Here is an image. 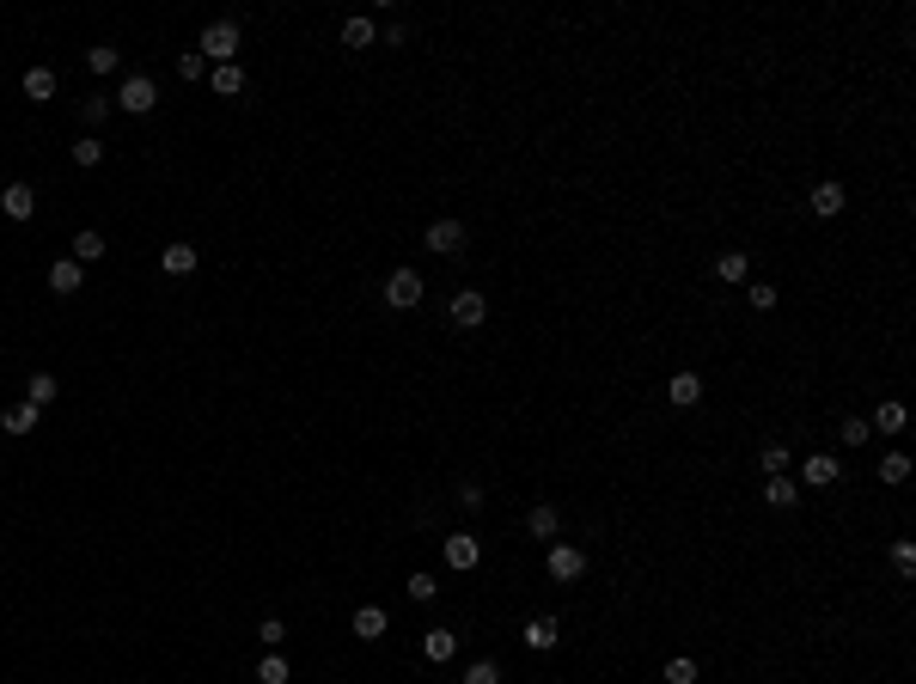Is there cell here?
I'll use <instances>...</instances> for the list:
<instances>
[{
	"instance_id": "obj_1",
	"label": "cell",
	"mask_w": 916,
	"mask_h": 684,
	"mask_svg": "<svg viewBox=\"0 0 916 684\" xmlns=\"http://www.w3.org/2000/svg\"><path fill=\"white\" fill-rule=\"evenodd\" d=\"M238 49H244V31H238V19H214V25L196 37V56H202V62H214V68L238 62Z\"/></svg>"
},
{
	"instance_id": "obj_2",
	"label": "cell",
	"mask_w": 916,
	"mask_h": 684,
	"mask_svg": "<svg viewBox=\"0 0 916 684\" xmlns=\"http://www.w3.org/2000/svg\"><path fill=\"white\" fill-rule=\"evenodd\" d=\"M153 104H159V86H153L147 73H129V80H123V92H116V110H129V116H147Z\"/></svg>"
},
{
	"instance_id": "obj_3",
	"label": "cell",
	"mask_w": 916,
	"mask_h": 684,
	"mask_svg": "<svg viewBox=\"0 0 916 684\" xmlns=\"http://www.w3.org/2000/svg\"><path fill=\"white\" fill-rule=\"evenodd\" d=\"M385 306H391V312L422 306V275H415V269H391V281H385Z\"/></svg>"
},
{
	"instance_id": "obj_4",
	"label": "cell",
	"mask_w": 916,
	"mask_h": 684,
	"mask_svg": "<svg viewBox=\"0 0 916 684\" xmlns=\"http://www.w3.org/2000/svg\"><path fill=\"white\" fill-rule=\"evenodd\" d=\"M519 642H526V648H532V654H550V648H556V642H562V623H556V617H526V629H519Z\"/></svg>"
},
{
	"instance_id": "obj_5",
	"label": "cell",
	"mask_w": 916,
	"mask_h": 684,
	"mask_svg": "<svg viewBox=\"0 0 916 684\" xmlns=\"http://www.w3.org/2000/svg\"><path fill=\"white\" fill-rule=\"evenodd\" d=\"M843 477V465H837V452H813L807 465H800V483L807 489H831V483Z\"/></svg>"
},
{
	"instance_id": "obj_6",
	"label": "cell",
	"mask_w": 916,
	"mask_h": 684,
	"mask_svg": "<svg viewBox=\"0 0 916 684\" xmlns=\"http://www.w3.org/2000/svg\"><path fill=\"white\" fill-rule=\"evenodd\" d=\"M586 575V556L575 544H550V581H580Z\"/></svg>"
},
{
	"instance_id": "obj_7",
	"label": "cell",
	"mask_w": 916,
	"mask_h": 684,
	"mask_svg": "<svg viewBox=\"0 0 916 684\" xmlns=\"http://www.w3.org/2000/svg\"><path fill=\"white\" fill-rule=\"evenodd\" d=\"M0 214H6V220H31V214H37V190H31V184H6V190H0Z\"/></svg>"
},
{
	"instance_id": "obj_8",
	"label": "cell",
	"mask_w": 916,
	"mask_h": 684,
	"mask_svg": "<svg viewBox=\"0 0 916 684\" xmlns=\"http://www.w3.org/2000/svg\"><path fill=\"white\" fill-rule=\"evenodd\" d=\"M422 244L441 251V257H452V251H465V227H458V220H434V227L422 233Z\"/></svg>"
},
{
	"instance_id": "obj_9",
	"label": "cell",
	"mask_w": 916,
	"mask_h": 684,
	"mask_svg": "<svg viewBox=\"0 0 916 684\" xmlns=\"http://www.w3.org/2000/svg\"><path fill=\"white\" fill-rule=\"evenodd\" d=\"M489 318V300L476 294V287H465V294H452V324H465V330H476Z\"/></svg>"
},
{
	"instance_id": "obj_10",
	"label": "cell",
	"mask_w": 916,
	"mask_h": 684,
	"mask_svg": "<svg viewBox=\"0 0 916 684\" xmlns=\"http://www.w3.org/2000/svg\"><path fill=\"white\" fill-rule=\"evenodd\" d=\"M476 562H483V544H476L471 532L446 538V569H458V575H465V569H476Z\"/></svg>"
},
{
	"instance_id": "obj_11",
	"label": "cell",
	"mask_w": 916,
	"mask_h": 684,
	"mask_svg": "<svg viewBox=\"0 0 916 684\" xmlns=\"http://www.w3.org/2000/svg\"><path fill=\"white\" fill-rule=\"evenodd\" d=\"M666 398H672L679 410H697V404H703V379H697V373H672V379H666Z\"/></svg>"
},
{
	"instance_id": "obj_12",
	"label": "cell",
	"mask_w": 916,
	"mask_h": 684,
	"mask_svg": "<svg viewBox=\"0 0 916 684\" xmlns=\"http://www.w3.org/2000/svg\"><path fill=\"white\" fill-rule=\"evenodd\" d=\"M843 202H849V196H843V184H837V177H825V184H813V214H818V220L843 214Z\"/></svg>"
},
{
	"instance_id": "obj_13",
	"label": "cell",
	"mask_w": 916,
	"mask_h": 684,
	"mask_svg": "<svg viewBox=\"0 0 916 684\" xmlns=\"http://www.w3.org/2000/svg\"><path fill=\"white\" fill-rule=\"evenodd\" d=\"M80 275L86 269H80L73 257H56V263H49V287H56V294H80Z\"/></svg>"
},
{
	"instance_id": "obj_14",
	"label": "cell",
	"mask_w": 916,
	"mask_h": 684,
	"mask_svg": "<svg viewBox=\"0 0 916 684\" xmlns=\"http://www.w3.org/2000/svg\"><path fill=\"white\" fill-rule=\"evenodd\" d=\"M422 654H428L434 666H446V660L458 654V636H452V629H428V636H422Z\"/></svg>"
},
{
	"instance_id": "obj_15",
	"label": "cell",
	"mask_w": 916,
	"mask_h": 684,
	"mask_svg": "<svg viewBox=\"0 0 916 684\" xmlns=\"http://www.w3.org/2000/svg\"><path fill=\"white\" fill-rule=\"evenodd\" d=\"M715 275H721L727 287H740V281L751 275V257H746V251H721V263H715Z\"/></svg>"
},
{
	"instance_id": "obj_16",
	"label": "cell",
	"mask_w": 916,
	"mask_h": 684,
	"mask_svg": "<svg viewBox=\"0 0 916 684\" xmlns=\"http://www.w3.org/2000/svg\"><path fill=\"white\" fill-rule=\"evenodd\" d=\"M556 526H562V513L550 508V501H538V508L526 513V532H532V538H556Z\"/></svg>"
},
{
	"instance_id": "obj_17",
	"label": "cell",
	"mask_w": 916,
	"mask_h": 684,
	"mask_svg": "<svg viewBox=\"0 0 916 684\" xmlns=\"http://www.w3.org/2000/svg\"><path fill=\"white\" fill-rule=\"evenodd\" d=\"M56 391H62V385H56L49 373H31V379H25V404H31V410H43V404H56Z\"/></svg>"
},
{
	"instance_id": "obj_18",
	"label": "cell",
	"mask_w": 916,
	"mask_h": 684,
	"mask_svg": "<svg viewBox=\"0 0 916 684\" xmlns=\"http://www.w3.org/2000/svg\"><path fill=\"white\" fill-rule=\"evenodd\" d=\"M0 428H6V434H31L37 410H31V404H6V410H0Z\"/></svg>"
},
{
	"instance_id": "obj_19",
	"label": "cell",
	"mask_w": 916,
	"mask_h": 684,
	"mask_svg": "<svg viewBox=\"0 0 916 684\" xmlns=\"http://www.w3.org/2000/svg\"><path fill=\"white\" fill-rule=\"evenodd\" d=\"M764 501H770V508H794V501H800V483H794V477H770V483H764Z\"/></svg>"
},
{
	"instance_id": "obj_20",
	"label": "cell",
	"mask_w": 916,
	"mask_h": 684,
	"mask_svg": "<svg viewBox=\"0 0 916 684\" xmlns=\"http://www.w3.org/2000/svg\"><path fill=\"white\" fill-rule=\"evenodd\" d=\"M208 86H214L220 98H233V92H244V68H238V62H227V68L208 73Z\"/></svg>"
},
{
	"instance_id": "obj_21",
	"label": "cell",
	"mask_w": 916,
	"mask_h": 684,
	"mask_svg": "<svg viewBox=\"0 0 916 684\" xmlns=\"http://www.w3.org/2000/svg\"><path fill=\"white\" fill-rule=\"evenodd\" d=\"M166 275H196V244H166Z\"/></svg>"
},
{
	"instance_id": "obj_22",
	"label": "cell",
	"mask_w": 916,
	"mask_h": 684,
	"mask_svg": "<svg viewBox=\"0 0 916 684\" xmlns=\"http://www.w3.org/2000/svg\"><path fill=\"white\" fill-rule=\"evenodd\" d=\"M898 428H904V404L886 398L880 410H874V422H868V434H898Z\"/></svg>"
},
{
	"instance_id": "obj_23",
	"label": "cell",
	"mask_w": 916,
	"mask_h": 684,
	"mask_svg": "<svg viewBox=\"0 0 916 684\" xmlns=\"http://www.w3.org/2000/svg\"><path fill=\"white\" fill-rule=\"evenodd\" d=\"M355 636H361V642H379V636H385V611H379V605H361V611H355Z\"/></svg>"
},
{
	"instance_id": "obj_24",
	"label": "cell",
	"mask_w": 916,
	"mask_h": 684,
	"mask_svg": "<svg viewBox=\"0 0 916 684\" xmlns=\"http://www.w3.org/2000/svg\"><path fill=\"white\" fill-rule=\"evenodd\" d=\"M98 257H104V239L92 233V227H86V233H73V263H80V269H86V263H98Z\"/></svg>"
},
{
	"instance_id": "obj_25",
	"label": "cell",
	"mask_w": 916,
	"mask_h": 684,
	"mask_svg": "<svg viewBox=\"0 0 916 684\" xmlns=\"http://www.w3.org/2000/svg\"><path fill=\"white\" fill-rule=\"evenodd\" d=\"M373 19H342V43H348V49H367V43H373Z\"/></svg>"
},
{
	"instance_id": "obj_26",
	"label": "cell",
	"mask_w": 916,
	"mask_h": 684,
	"mask_svg": "<svg viewBox=\"0 0 916 684\" xmlns=\"http://www.w3.org/2000/svg\"><path fill=\"white\" fill-rule=\"evenodd\" d=\"M25 98H37V104L56 98V73H49V68H31V73H25Z\"/></svg>"
},
{
	"instance_id": "obj_27",
	"label": "cell",
	"mask_w": 916,
	"mask_h": 684,
	"mask_svg": "<svg viewBox=\"0 0 916 684\" xmlns=\"http://www.w3.org/2000/svg\"><path fill=\"white\" fill-rule=\"evenodd\" d=\"M758 465H764V477H788V440H782V446H764V452H758Z\"/></svg>"
},
{
	"instance_id": "obj_28",
	"label": "cell",
	"mask_w": 916,
	"mask_h": 684,
	"mask_svg": "<svg viewBox=\"0 0 916 684\" xmlns=\"http://www.w3.org/2000/svg\"><path fill=\"white\" fill-rule=\"evenodd\" d=\"M98 159H104V141H98V135H80V141H73V166H86V171H92Z\"/></svg>"
},
{
	"instance_id": "obj_29",
	"label": "cell",
	"mask_w": 916,
	"mask_h": 684,
	"mask_svg": "<svg viewBox=\"0 0 916 684\" xmlns=\"http://www.w3.org/2000/svg\"><path fill=\"white\" fill-rule=\"evenodd\" d=\"M287 679H294V666H287L281 654H270V660L257 666V684H287Z\"/></svg>"
},
{
	"instance_id": "obj_30",
	"label": "cell",
	"mask_w": 916,
	"mask_h": 684,
	"mask_svg": "<svg viewBox=\"0 0 916 684\" xmlns=\"http://www.w3.org/2000/svg\"><path fill=\"white\" fill-rule=\"evenodd\" d=\"M116 62H123V56H116L110 43H98V49H86V68H92V73H116Z\"/></svg>"
},
{
	"instance_id": "obj_31",
	"label": "cell",
	"mask_w": 916,
	"mask_h": 684,
	"mask_svg": "<svg viewBox=\"0 0 916 684\" xmlns=\"http://www.w3.org/2000/svg\"><path fill=\"white\" fill-rule=\"evenodd\" d=\"M666 684H697V660H690V654L666 660Z\"/></svg>"
},
{
	"instance_id": "obj_32",
	"label": "cell",
	"mask_w": 916,
	"mask_h": 684,
	"mask_svg": "<svg viewBox=\"0 0 916 684\" xmlns=\"http://www.w3.org/2000/svg\"><path fill=\"white\" fill-rule=\"evenodd\" d=\"M465 684H501V666L495 660H471L465 666Z\"/></svg>"
},
{
	"instance_id": "obj_33",
	"label": "cell",
	"mask_w": 916,
	"mask_h": 684,
	"mask_svg": "<svg viewBox=\"0 0 916 684\" xmlns=\"http://www.w3.org/2000/svg\"><path fill=\"white\" fill-rule=\"evenodd\" d=\"M110 110H116V98H104V92H98V98H86V104H80V116H86L92 129H104V116H110Z\"/></svg>"
},
{
	"instance_id": "obj_34",
	"label": "cell",
	"mask_w": 916,
	"mask_h": 684,
	"mask_svg": "<svg viewBox=\"0 0 916 684\" xmlns=\"http://www.w3.org/2000/svg\"><path fill=\"white\" fill-rule=\"evenodd\" d=\"M746 300H751L758 312H776V300H782V294L770 287V281H751V287H746Z\"/></svg>"
},
{
	"instance_id": "obj_35",
	"label": "cell",
	"mask_w": 916,
	"mask_h": 684,
	"mask_svg": "<svg viewBox=\"0 0 916 684\" xmlns=\"http://www.w3.org/2000/svg\"><path fill=\"white\" fill-rule=\"evenodd\" d=\"M880 477L886 483H904V477H911V458H904V452H886V458H880Z\"/></svg>"
},
{
	"instance_id": "obj_36",
	"label": "cell",
	"mask_w": 916,
	"mask_h": 684,
	"mask_svg": "<svg viewBox=\"0 0 916 684\" xmlns=\"http://www.w3.org/2000/svg\"><path fill=\"white\" fill-rule=\"evenodd\" d=\"M177 73H184V80L196 86V80H208V62L196 56V49H184V56H177Z\"/></svg>"
},
{
	"instance_id": "obj_37",
	"label": "cell",
	"mask_w": 916,
	"mask_h": 684,
	"mask_svg": "<svg viewBox=\"0 0 916 684\" xmlns=\"http://www.w3.org/2000/svg\"><path fill=\"white\" fill-rule=\"evenodd\" d=\"M434 593H441V581H434V575H409V599H415V605H428Z\"/></svg>"
},
{
	"instance_id": "obj_38",
	"label": "cell",
	"mask_w": 916,
	"mask_h": 684,
	"mask_svg": "<svg viewBox=\"0 0 916 684\" xmlns=\"http://www.w3.org/2000/svg\"><path fill=\"white\" fill-rule=\"evenodd\" d=\"M257 642H263V648H281V642H287V623H281V617H263Z\"/></svg>"
},
{
	"instance_id": "obj_39",
	"label": "cell",
	"mask_w": 916,
	"mask_h": 684,
	"mask_svg": "<svg viewBox=\"0 0 916 684\" xmlns=\"http://www.w3.org/2000/svg\"><path fill=\"white\" fill-rule=\"evenodd\" d=\"M837 440H843V446H868V422H861V415H849L843 428H837Z\"/></svg>"
},
{
	"instance_id": "obj_40",
	"label": "cell",
	"mask_w": 916,
	"mask_h": 684,
	"mask_svg": "<svg viewBox=\"0 0 916 684\" xmlns=\"http://www.w3.org/2000/svg\"><path fill=\"white\" fill-rule=\"evenodd\" d=\"M892 569H898V575H911V569H916V550L911 544H892Z\"/></svg>"
}]
</instances>
